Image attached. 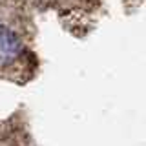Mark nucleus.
Segmentation results:
<instances>
[{"instance_id": "f257e3e1", "label": "nucleus", "mask_w": 146, "mask_h": 146, "mask_svg": "<svg viewBox=\"0 0 146 146\" xmlns=\"http://www.w3.org/2000/svg\"><path fill=\"white\" fill-rule=\"evenodd\" d=\"M18 51H20V44L15 38V35L9 31H4L0 35V60H13L18 55Z\"/></svg>"}]
</instances>
